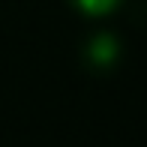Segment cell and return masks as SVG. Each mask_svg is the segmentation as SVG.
<instances>
[{
  "instance_id": "6da1fadb",
  "label": "cell",
  "mask_w": 147,
  "mask_h": 147,
  "mask_svg": "<svg viewBox=\"0 0 147 147\" xmlns=\"http://www.w3.org/2000/svg\"><path fill=\"white\" fill-rule=\"evenodd\" d=\"M84 57H87V63L93 69H99V72L111 69V66L117 63V57H120V45H117V39L111 36V33H99V36H93L87 42Z\"/></svg>"
},
{
  "instance_id": "7a4b0ae2",
  "label": "cell",
  "mask_w": 147,
  "mask_h": 147,
  "mask_svg": "<svg viewBox=\"0 0 147 147\" xmlns=\"http://www.w3.org/2000/svg\"><path fill=\"white\" fill-rule=\"evenodd\" d=\"M123 0H69V6L81 15H90V18H99V15H108L114 12Z\"/></svg>"
}]
</instances>
